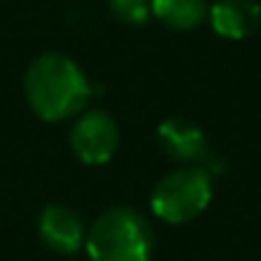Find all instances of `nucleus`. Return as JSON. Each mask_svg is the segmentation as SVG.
<instances>
[{"mask_svg": "<svg viewBox=\"0 0 261 261\" xmlns=\"http://www.w3.org/2000/svg\"><path fill=\"white\" fill-rule=\"evenodd\" d=\"M26 97L39 118L62 120L85 108L90 82L69 57L41 54L26 72Z\"/></svg>", "mask_w": 261, "mask_h": 261, "instance_id": "1", "label": "nucleus"}, {"mask_svg": "<svg viewBox=\"0 0 261 261\" xmlns=\"http://www.w3.org/2000/svg\"><path fill=\"white\" fill-rule=\"evenodd\" d=\"M87 253L92 261H151V225L134 207H110L87 233Z\"/></svg>", "mask_w": 261, "mask_h": 261, "instance_id": "2", "label": "nucleus"}, {"mask_svg": "<svg viewBox=\"0 0 261 261\" xmlns=\"http://www.w3.org/2000/svg\"><path fill=\"white\" fill-rule=\"evenodd\" d=\"M213 200V172L202 164H187L167 174L151 195V210L167 223L195 220Z\"/></svg>", "mask_w": 261, "mask_h": 261, "instance_id": "3", "label": "nucleus"}, {"mask_svg": "<svg viewBox=\"0 0 261 261\" xmlns=\"http://www.w3.org/2000/svg\"><path fill=\"white\" fill-rule=\"evenodd\" d=\"M118 149V125L115 120L102 113H87L82 115L72 128V151L85 164H105L113 159Z\"/></svg>", "mask_w": 261, "mask_h": 261, "instance_id": "4", "label": "nucleus"}, {"mask_svg": "<svg viewBox=\"0 0 261 261\" xmlns=\"http://www.w3.org/2000/svg\"><path fill=\"white\" fill-rule=\"evenodd\" d=\"M156 136H159L162 149L172 159L185 162V164H202V167L207 164L210 149H207L205 130L190 118H182V115L167 118L156 128Z\"/></svg>", "mask_w": 261, "mask_h": 261, "instance_id": "5", "label": "nucleus"}, {"mask_svg": "<svg viewBox=\"0 0 261 261\" xmlns=\"http://www.w3.org/2000/svg\"><path fill=\"white\" fill-rule=\"evenodd\" d=\"M210 26L223 39H248L261 26V8L256 0H218L207 11Z\"/></svg>", "mask_w": 261, "mask_h": 261, "instance_id": "6", "label": "nucleus"}, {"mask_svg": "<svg viewBox=\"0 0 261 261\" xmlns=\"http://www.w3.org/2000/svg\"><path fill=\"white\" fill-rule=\"evenodd\" d=\"M41 238L59 253H74L85 241V225L80 215L64 205H46L39 218Z\"/></svg>", "mask_w": 261, "mask_h": 261, "instance_id": "7", "label": "nucleus"}, {"mask_svg": "<svg viewBox=\"0 0 261 261\" xmlns=\"http://www.w3.org/2000/svg\"><path fill=\"white\" fill-rule=\"evenodd\" d=\"M205 0H151V16H156L164 26L177 31L197 29L207 16Z\"/></svg>", "mask_w": 261, "mask_h": 261, "instance_id": "8", "label": "nucleus"}, {"mask_svg": "<svg viewBox=\"0 0 261 261\" xmlns=\"http://www.w3.org/2000/svg\"><path fill=\"white\" fill-rule=\"evenodd\" d=\"M110 11L120 23L144 26L151 16V0H110Z\"/></svg>", "mask_w": 261, "mask_h": 261, "instance_id": "9", "label": "nucleus"}]
</instances>
